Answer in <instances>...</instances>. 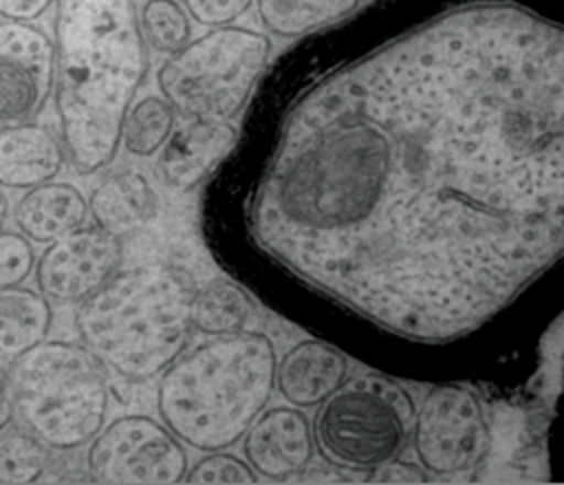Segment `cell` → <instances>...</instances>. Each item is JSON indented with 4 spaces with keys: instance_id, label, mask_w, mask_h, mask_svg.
Wrapping results in <instances>:
<instances>
[{
    "instance_id": "6da1fadb",
    "label": "cell",
    "mask_w": 564,
    "mask_h": 485,
    "mask_svg": "<svg viewBox=\"0 0 564 485\" xmlns=\"http://www.w3.org/2000/svg\"><path fill=\"white\" fill-rule=\"evenodd\" d=\"M251 231L381 328L476 331L562 254V24L452 0L324 71L278 121Z\"/></svg>"
},
{
    "instance_id": "7a4b0ae2",
    "label": "cell",
    "mask_w": 564,
    "mask_h": 485,
    "mask_svg": "<svg viewBox=\"0 0 564 485\" xmlns=\"http://www.w3.org/2000/svg\"><path fill=\"white\" fill-rule=\"evenodd\" d=\"M55 108L62 146L77 174L104 170L148 71L132 0H57L53 20Z\"/></svg>"
},
{
    "instance_id": "3957f363",
    "label": "cell",
    "mask_w": 564,
    "mask_h": 485,
    "mask_svg": "<svg viewBox=\"0 0 564 485\" xmlns=\"http://www.w3.org/2000/svg\"><path fill=\"white\" fill-rule=\"evenodd\" d=\"M275 346L258 331L214 335L181 351L159 375L161 423L185 445H236L271 399Z\"/></svg>"
},
{
    "instance_id": "277c9868",
    "label": "cell",
    "mask_w": 564,
    "mask_h": 485,
    "mask_svg": "<svg viewBox=\"0 0 564 485\" xmlns=\"http://www.w3.org/2000/svg\"><path fill=\"white\" fill-rule=\"evenodd\" d=\"M192 287L183 271L143 265L117 271L79 302L82 344L126 379L159 375L189 340Z\"/></svg>"
},
{
    "instance_id": "5b68a950",
    "label": "cell",
    "mask_w": 564,
    "mask_h": 485,
    "mask_svg": "<svg viewBox=\"0 0 564 485\" xmlns=\"http://www.w3.org/2000/svg\"><path fill=\"white\" fill-rule=\"evenodd\" d=\"M4 379L13 414L51 450H77L106 423V366L84 344L40 342L15 355Z\"/></svg>"
},
{
    "instance_id": "8992f818",
    "label": "cell",
    "mask_w": 564,
    "mask_h": 485,
    "mask_svg": "<svg viewBox=\"0 0 564 485\" xmlns=\"http://www.w3.org/2000/svg\"><path fill=\"white\" fill-rule=\"evenodd\" d=\"M269 53L271 40L260 31L214 26L161 64V97L185 119L229 121L249 101Z\"/></svg>"
},
{
    "instance_id": "52a82bcc",
    "label": "cell",
    "mask_w": 564,
    "mask_h": 485,
    "mask_svg": "<svg viewBox=\"0 0 564 485\" xmlns=\"http://www.w3.org/2000/svg\"><path fill=\"white\" fill-rule=\"evenodd\" d=\"M315 417L319 452L335 467L370 472L397 459L410 436L414 401L383 375L346 377Z\"/></svg>"
},
{
    "instance_id": "ba28073f",
    "label": "cell",
    "mask_w": 564,
    "mask_h": 485,
    "mask_svg": "<svg viewBox=\"0 0 564 485\" xmlns=\"http://www.w3.org/2000/svg\"><path fill=\"white\" fill-rule=\"evenodd\" d=\"M412 448L436 476L471 472L489 450V428L478 397L463 386H436L414 408Z\"/></svg>"
},
{
    "instance_id": "9c48e42d",
    "label": "cell",
    "mask_w": 564,
    "mask_h": 485,
    "mask_svg": "<svg viewBox=\"0 0 564 485\" xmlns=\"http://www.w3.org/2000/svg\"><path fill=\"white\" fill-rule=\"evenodd\" d=\"M88 443V474L101 483H178L187 472L181 441L145 414H123Z\"/></svg>"
},
{
    "instance_id": "30bf717a",
    "label": "cell",
    "mask_w": 564,
    "mask_h": 485,
    "mask_svg": "<svg viewBox=\"0 0 564 485\" xmlns=\"http://www.w3.org/2000/svg\"><path fill=\"white\" fill-rule=\"evenodd\" d=\"M123 242L97 225L48 242L35 265V282L44 298L82 302L104 287L121 267Z\"/></svg>"
},
{
    "instance_id": "8fae6325",
    "label": "cell",
    "mask_w": 564,
    "mask_h": 485,
    "mask_svg": "<svg viewBox=\"0 0 564 485\" xmlns=\"http://www.w3.org/2000/svg\"><path fill=\"white\" fill-rule=\"evenodd\" d=\"M53 86V40L31 22H0V126L37 117Z\"/></svg>"
},
{
    "instance_id": "7c38bea8",
    "label": "cell",
    "mask_w": 564,
    "mask_h": 485,
    "mask_svg": "<svg viewBox=\"0 0 564 485\" xmlns=\"http://www.w3.org/2000/svg\"><path fill=\"white\" fill-rule=\"evenodd\" d=\"M245 456L256 476L286 481L304 472L315 441L306 414L295 406L262 410L245 432Z\"/></svg>"
},
{
    "instance_id": "4fadbf2b",
    "label": "cell",
    "mask_w": 564,
    "mask_h": 485,
    "mask_svg": "<svg viewBox=\"0 0 564 485\" xmlns=\"http://www.w3.org/2000/svg\"><path fill=\"white\" fill-rule=\"evenodd\" d=\"M236 128L229 121L189 119L178 130H172L159 150V174L165 185L174 190H189L198 185L216 163L236 143Z\"/></svg>"
},
{
    "instance_id": "5bb4252c",
    "label": "cell",
    "mask_w": 564,
    "mask_h": 485,
    "mask_svg": "<svg viewBox=\"0 0 564 485\" xmlns=\"http://www.w3.org/2000/svg\"><path fill=\"white\" fill-rule=\"evenodd\" d=\"M346 357L317 340L293 344L280 362H275L273 388L295 408L319 406L346 379Z\"/></svg>"
},
{
    "instance_id": "9a60e30c",
    "label": "cell",
    "mask_w": 564,
    "mask_h": 485,
    "mask_svg": "<svg viewBox=\"0 0 564 485\" xmlns=\"http://www.w3.org/2000/svg\"><path fill=\"white\" fill-rule=\"evenodd\" d=\"M66 161L57 134L42 123L22 121L0 126V185L29 190L53 181Z\"/></svg>"
},
{
    "instance_id": "2e32d148",
    "label": "cell",
    "mask_w": 564,
    "mask_h": 485,
    "mask_svg": "<svg viewBox=\"0 0 564 485\" xmlns=\"http://www.w3.org/2000/svg\"><path fill=\"white\" fill-rule=\"evenodd\" d=\"M88 212L97 227L123 236L156 216L159 198L141 172L117 170L104 176L90 192Z\"/></svg>"
},
{
    "instance_id": "e0dca14e",
    "label": "cell",
    "mask_w": 564,
    "mask_h": 485,
    "mask_svg": "<svg viewBox=\"0 0 564 485\" xmlns=\"http://www.w3.org/2000/svg\"><path fill=\"white\" fill-rule=\"evenodd\" d=\"M88 203L70 183H40L29 187L13 209L18 229L33 242H53L86 223Z\"/></svg>"
},
{
    "instance_id": "ac0fdd59",
    "label": "cell",
    "mask_w": 564,
    "mask_h": 485,
    "mask_svg": "<svg viewBox=\"0 0 564 485\" xmlns=\"http://www.w3.org/2000/svg\"><path fill=\"white\" fill-rule=\"evenodd\" d=\"M53 311L44 295L26 287L0 289V355L15 357L44 342Z\"/></svg>"
},
{
    "instance_id": "d6986e66",
    "label": "cell",
    "mask_w": 564,
    "mask_h": 485,
    "mask_svg": "<svg viewBox=\"0 0 564 485\" xmlns=\"http://www.w3.org/2000/svg\"><path fill=\"white\" fill-rule=\"evenodd\" d=\"M251 315L247 293L231 280L216 278L192 291L189 324L203 335H229L245 328Z\"/></svg>"
},
{
    "instance_id": "ffe728a7",
    "label": "cell",
    "mask_w": 564,
    "mask_h": 485,
    "mask_svg": "<svg viewBox=\"0 0 564 485\" xmlns=\"http://www.w3.org/2000/svg\"><path fill=\"white\" fill-rule=\"evenodd\" d=\"M260 24L275 37H300L359 7V0H256Z\"/></svg>"
},
{
    "instance_id": "44dd1931",
    "label": "cell",
    "mask_w": 564,
    "mask_h": 485,
    "mask_svg": "<svg viewBox=\"0 0 564 485\" xmlns=\"http://www.w3.org/2000/svg\"><path fill=\"white\" fill-rule=\"evenodd\" d=\"M174 119L176 112L163 97L145 95L130 104L121 123L119 146L134 157H152L172 134Z\"/></svg>"
},
{
    "instance_id": "7402d4cb",
    "label": "cell",
    "mask_w": 564,
    "mask_h": 485,
    "mask_svg": "<svg viewBox=\"0 0 564 485\" xmlns=\"http://www.w3.org/2000/svg\"><path fill=\"white\" fill-rule=\"evenodd\" d=\"M145 46L156 53H174L192 40L189 15L176 0H145L139 15Z\"/></svg>"
},
{
    "instance_id": "603a6c76",
    "label": "cell",
    "mask_w": 564,
    "mask_h": 485,
    "mask_svg": "<svg viewBox=\"0 0 564 485\" xmlns=\"http://www.w3.org/2000/svg\"><path fill=\"white\" fill-rule=\"evenodd\" d=\"M48 448L29 430L0 432V483H33L48 467Z\"/></svg>"
},
{
    "instance_id": "cb8c5ba5",
    "label": "cell",
    "mask_w": 564,
    "mask_h": 485,
    "mask_svg": "<svg viewBox=\"0 0 564 485\" xmlns=\"http://www.w3.org/2000/svg\"><path fill=\"white\" fill-rule=\"evenodd\" d=\"M256 478L258 476L249 463H242L238 456L223 450L207 452V456L183 476L187 483H256Z\"/></svg>"
},
{
    "instance_id": "d4e9b609",
    "label": "cell",
    "mask_w": 564,
    "mask_h": 485,
    "mask_svg": "<svg viewBox=\"0 0 564 485\" xmlns=\"http://www.w3.org/2000/svg\"><path fill=\"white\" fill-rule=\"evenodd\" d=\"M35 265V254L24 234L0 229V289L22 284Z\"/></svg>"
},
{
    "instance_id": "484cf974",
    "label": "cell",
    "mask_w": 564,
    "mask_h": 485,
    "mask_svg": "<svg viewBox=\"0 0 564 485\" xmlns=\"http://www.w3.org/2000/svg\"><path fill=\"white\" fill-rule=\"evenodd\" d=\"M253 0H183L189 20L203 26H227L251 9Z\"/></svg>"
},
{
    "instance_id": "4316f807",
    "label": "cell",
    "mask_w": 564,
    "mask_h": 485,
    "mask_svg": "<svg viewBox=\"0 0 564 485\" xmlns=\"http://www.w3.org/2000/svg\"><path fill=\"white\" fill-rule=\"evenodd\" d=\"M427 478L425 470L416 463H403L397 459L377 465L368 472V481L372 483H423Z\"/></svg>"
},
{
    "instance_id": "83f0119b",
    "label": "cell",
    "mask_w": 564,
    "mask_h": 485,
    "mask_svg": "<svg viewBox=\"0 0 564 485\" xmlns=\"http://www.w3.org/2000/svg\"><path fill=\"white\" fill-rule=\"evenodd\" d=\"M55 0H0V18L11 22H33L42 18Z\"/></svg>"
},
{
    "instance_id": "f1b7e54d",
    "label": "cell",
    "mask_w": 564,
    "mask_h": 485,
    "mask_svg": "<svg viewBox=\"0 0 564 485\" xmlns=\"http://www.w3.org/2000/svg\"><path fill=\"white\" fill-rule=\"evenodd\" d=\"M11 419H13V406H11V399H9L7 379H4V375H0V432L9 425Z\"/></svg>"
},
{
    "instance_id": "f546056e",
    "label": "cell",
    "mask_w": 564,
    "mask_h": 485,
    "mask_svg": "<svg viewBox=\"0 0 564 485\" xmlns=\"http://www.w3.org/2000/svg\"><path fill=\"white\" fill-rule=\"evenodd\" d=\"M7 212H9V205H7L4 194L0 192V229H2V225H4V220H7Z\"/></svg>"
}]
</instances>
